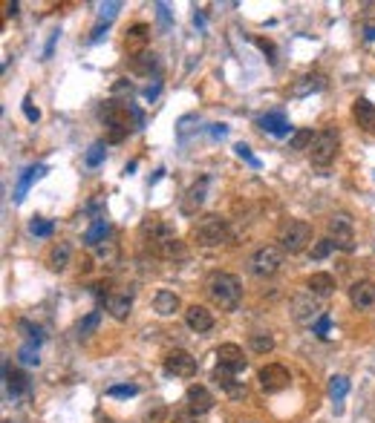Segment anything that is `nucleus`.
Instances as JSON below:
<instances>
[{"label": "nucleus", "instance_id": "obj_22", "mask_svg": "<svg viewBox=\"0 0 375 423\" xmlns=\"http://www.w3.org/2000/svg\"><path fill=\"white\" fill-rule=\"evenodd\" d=\"M154 311H156L159 317H173V314L179 311V297H176L173 291H168V288L156 291V297H154Z\"/></svg>", "mask_w": 375, "mask_h": 423}, {"label": "nucleus", "instance_id": "obj_32", "mask_svg": "<svg viewBox=\"0 0 375 423\" xmlns=\"http://www.w3.org/2000/svg\"><path fill=\"white\" fill-rule=\"evenodd\" d=\"M346 392H350V380H346L343 374H335V377L329 380V398L335 400V403H341L346 398Z\"/></svg>", "mask_w": 375, "mask_h": 423}, {"label": "nucleus", "instance_id": "obj_23", "mask_svg": "<svg viewBox=\"0 0 375 423\" xmlns=\"http://www.w3.org/2000/svg\"><path fill=\"white\" fill-rule=\"evenodd\" d=\"M69 259H73V245H69V242H55L49 248V268H52V271H58V274L66 271Z\"/></svg>", "mask_w": 375, "mask_h": 423}, {"label": "nucleus", "instance_id": "obj_26", "mask_svg": "<svg viewBox=\"0 0 375 423\" xmlns=\"http://www.w3.org/2000/svg\"><path fill=\"white\" fill-rule=\"evenodd\" d=\"M44 170L47 167L44 164H35V167H26L23 170V176H21V181H18V188H15V202H23V196H26V190L32 188V181L38 179V176H44Z\"/></svg>", "mask_w": 375, "mask_h": 423}, {"label": "nucleus", "instance_id": "obj_5", "mask_svg": "<svg viewBox=\"0 0 375 423\" xmlns=\"http://www.w3.org/2000/svg\"><path fill=\"white\" fill-rule=\"evenodd\" d=\"M283 262H286V253H283V248H277V245H266V248H257L254 253H252V274L254 277H274V274H280V268H283Z\"/></svg>", "mask_w": 375, "mask_h": 423}, {"label": "nucleus", "instance_id": "obj_45", "mask_svg": "<svg viewBox=\"0 0 375 423\" xmlns=\"http://www.w3.org/2000/svg\"><path fill=\"white\" fill-rule=\"evenodd\" d=\"M6 15H18V3H6Z\"/></svg>", "mask_w": 375, "mask_h": 423}, {"label": "nucleus", "instance_id": "obj_19", "mask_svg": "<svg viewBox=\"0 0 375 423\" xmlns=\"http://www.w3.org/2000/svg\"><path fill=\"white\" fill-rule=\"evenodd\" d=\"M352 118L364 133H375V104L370 98H358L352 104Z\"/></svg>", "mask_w": 375, "mask_h": 423}, {"label": "nucleus", "instance_id": "obj_10", "mask_svg": "<svg viewBox=\"0 0 375 423\" xmlns=\"http://www.w3.org/2000/svg\"><path fill=\"white\" fill-rule=\"evenodd\" d=\"M165 372L188 380V377L197 374V357L188 355L185 348H171L168 355H165Z\"/></svg>", "mask_w": 375, "mask_h": 423}, {"label": "nucleus", "instance_id": "obj_11", "mask_svg": "<svg viewBox=\"0 0 375 423\" xmlns=\"http://www.w3.org/2000/svg\"><path fill=\"white\" fill-rule=\"evenodd\" d=\"M214 357H217V366H222V369H228V372H234V374L245 372V366H248V360H245V355H243V348H240L237 343H222V346L214 351Z\"/></svg>", "mask_w": 375, "mask_h": 423}, {"label": "nucleus", "instance_id": "obj_17", "mask_svg": "<svg viewBox=\"0 0 375 423\" xmlns=\"http://www.w3.org/2000/svg\"><path fill=\"white\" fill-rule=\"evenodd\" d=\"M185 322H188V329L191 331H197V334H205V331H211L214 329V314L208 311L205 305H188L185 308Z\"/></svg>", "mask_w": 375, "mask_h": 423}, {"label": "nucleus", "instance_id": "obj_2", "mask_svg": "<svg viewBox=\"0 0 375 423\" xmlns=\"http://www.w3.org/2000/svg\"><path fill=\"white\" fill-rule=\"evenodd\" d=\"M193 239H197L202 248L226 245V242H231V225L219 214H208V216H202L197 225H193Z\"/></svg>", "mask_w": 375, "mask_h": 423}, {"label": "nucleus", "instance_id": "obj_18", "mask_svg": "<svg viewBox=\"0 0 375 423\" xmlns=\"http://www.w3.org/2000/svg\"><path fill=\"white\" fill-rule=\"evenodd\" d=\"M350 303L355 308H372L375 305V282L372 279H358V282H352Z\"/></svg>", "mask_w": 375, "mask_h": 423}, {"label": "nucleus", "instance_id": "obj_31", "mask_svg": "<svg viewBox=\"0 0 375 423\" xmlns=\"http://www.w3.org/2000/svg\"><path fill=\"white\" fill-rule=\"evenodd\" d=\"M252 351L254 355H269V351L274 348V337L269 334V331H257V334H252Z\"/></svg>", "mask_w": 375, "mask_h": 423}, {"label": "nucleus", "instance_id": "obj_14", "mask_svg": "<svg viewBox=\"0 0 375 423\" xmlns=\"http://www.w3.org/2000/svg\"><path fill=\"white\" fill-rule=\"evenodd\" d=\"M104 308L113 320L124 322L130 317V308H133V291H110L107 300H104Z\"/></svg>", "mask_w": 375, "mask_h": 423}, {"label": "nucleus", "instance_id": "obj_28", "mask_svg": "<svg viewBox=\"0 0 375 423\" xmlns=\"http://www.w3.org/2000/svg\"><path fill=\"white\" fill-rule=\"evenodd\" d=\"M107 236H110V225H107L104 219H95V222L90 225V231L84 233V242H87L90 248H99Z\"/></svg>", "mask_w": 375, "mask_h": 423}, {"label": "nucleus", "instance_id": "obj_41", "mask_svg": "<svg viewBox=\"0 0 375 423\" xmlns=\"http://www.w3.org/2000/svg\"><path fill=\"white\" fill-rule=\"evenodd\" d=\"M234 150H237V156H240V159H245L252 167H260V159H254V156H252V150H248V144H237Z\"/></svg>", "mask_w": 375, "mask_h": 423}, {"label": "nucleus", "instance_id": "obj_20", "mask_svg": "<svg viewBox=\"0 0 375 423\" xmlns=\"http://www.w3.org/2000/svg\"><path fill=\"white\" fill-rule=\"evenodd\" d=\"M306 288H309V294H315L317 300L332 297V291H335V277L317 271V274H312V277L306 279Z\"/></svg>", "mask_w": 375, "mask_h": 423}, {"label": "nucleus", "instance_id": "obj_27", "mask_svg": "<svg viewBox=\"0 0 375 423\" xmlns=\"http://www.w3.org/2000/svg\"><path fill=\"white\" fill-rule=\"evenodd\" d=\"M3 377H6V392H12V394H23V392H29V380H26L23 372L3 366Z\"/></svg>", "mask_w": 375, "mask_h": 423}, {"label": "nucleus", "instance_id": "obj_13", "mask_svg": "<svg viewBox=\"0 0 375 423\" xmlns=\"http://www.w3.org/2000/svg\"><path fill=\"white\" fill-rule=\"evenodd\" d=\"M208 185H211V179L202 176L199 181H193V185L185 190V196H182V214H185V216H197V210L205 205Z\"/></svg>", "mask_w": 375, "mask_h": 423}, {"label": "nucleus", "instance_id": "obj_43", "mask_svg": "<svg viewBox=\"0 0 375 423\" xmlns=\"http://www.w3.org/2000/svg\"><path fill=\"white\" fill-rule=\"evenodd\" d=\"M23 116L29 118V121H38V118H40L38 107H32V101H29V98H26V101H23Z\"/></svg>", "mask_w": 375, "mask_h": 423}, {"label": "nucleus", "instance_id": "obj_37", "mask_svg": "<svg viewBox=\"0 0 375 423\" xmlns=\"http://www.w3.org/2000/svg\"><path fill=\"white\" fill-rule=\"evenodd\" d=\"M101 162H104V141H95V144L90 147V153H87V164L95 167V164H101Z\"/></svg>", "mask_w": 375, "mask_h": 423}, {"label": "nucleus", "instance_id": "obj_25", "mask_svg": "<svg viewBox=\"0 0 375 423\" xmlns=\"http://www.w3.org/2000/svg\"><path fill=\"white\" fill-rule=\"evenodd\" d=\"M147 38H150V29L145 23H136L133 29L128 32V40H124V44H128V49H130V55H138V52H147L145 47H147Z\"/></svg>", "mask_w": 375, "mask_h": 423}, {"label": "nucleus", "instance_id": "obj_36", "mask_svg": "<svg viewBox=\"0 0 375 423\" xmlns=\"http://www.w3.org/2000/svg\"><path fill=\"white\" fill-rule=\"evenodd\" d=\"M107 394H110V398H136L138 386H133V383H128V386H110Z\"/></svg>", "mask_w": 375, "mask_h": 423}, {"label": "nucleus", "instance_id": "obj_30", "mask_svg": "<svg viewBox=\"0 0 375 423\" xmlns=\"http://www.w3.org/2000/svg\"><path fill=\"white\" fill-rule=\"evenodd\" d=\"M315 141V133L309 130V127H303V130H295L289 138V150H309Z\"/></svg>", "mask_w": 375, "mask_h": 423}, {"label": "nucleus", "instance_id": "obj_3", "mask_svg": "<svg viewBox=\"0 0 375 423\" xmlns=\"http://www.w3.org/2000/svg\"><path fill=\"white\" fill-rule=\"evenodd\" d=\"M312 225L303 222V219H289L283 228H280V248L283 253H303L309 245H312Z\"/></svg>", "mask_w": 375, "mask_h": 423}, {"label": "nucleus", "instance_id": "obj_35", "mask_svg": "<svg viewBox=\"0 0 375 423\" xmlns=\"http://www.w3.org/2000/svg\"><path fill=\"white\" fill-rule=\"evenodd\" d=\"M303 81H306V84H298V87H295V95H303V92H309V90H321V87H324V78H321V75H306Z\"/></svg>", "mask_w": 375, "mask_h": 423}, {"label": "nucleus", "instance_id": "obj_44", "mask_svg": "<svg viewBox=\"0 0 375 423\" xmlns=\"http://www.w3.org/2000/svg\"><path fill=\"white\" fill-rule=\"evenodd\" d=\"M171 423H193V420H191V415H173Z\"/></svg>", "mask_w": 375, "mask_h": 423}, {"label": "nucleus", "instance_id": "obj_29", "mask_svg": "<svg viewBox=\"0 0 375 423\" xmlns=\"http://www.w3.org/2000/svg\"><path fill=\"white\" fill-rule=\"evenodd\" d=\"M130 69H133V73H138V75H150L156 69V55L154 52H138V55H133V58H130Z\"/></svg>", "mask_w": 375, "mask_h": 423}, {"label": "nucleus", "instance_id": "obj_21", "mask_svg": "<svg viewBox=\"0 0 375 423\" xmlns=\"http://www.w3.org/2000/svg\"><path fill=\"white\" fill-rule=\"evenodd\" d=\"M257 127H260V130H266V133H271V136H286L291 130L283 112H266V116L257 118Z\"/></svg>", "mask_w": 375, "mask_h": 423}, {"label": "nucleus", "instance_id": "obj_24", "mask_svg": "<svg viewBox=\"0 0 375 423\" xmlns=\"http://www.w3.org/2000/svg\"><path fill=\"white\" fill-rule=\"evenodd\" d=\"M147 251L156 253V257H162V259H182V257H185V245L179 242L176 236H173V239H165V242L150 245Z\"/></svg>", "mask_w": 375, "mask_h": 423}, {"label": "nucleus", "instance_id": "obj_8", "mask_svg": "<svg viewBox=\"0 0 375 423\" xmlns=\"http://www.w3.org/2000/svg\"><path fill=\"white\" fill-rule=\"evenodd\" d=\"M289 311H291V320L300 322V326H312L315 320H321V303H317L315 294H295L289 303Z\"/></svg>", "mask_w": 375, "mask_h": 423}, {"label": "nucleus", "instance_id": "obj_7", "mask_svg": "<svg viewBox=\"0 0 375 423\" xmlns=\"http://www.w3.org/2000/svg\"><path fill=\"white\" fill-rule=\"evenodd\" d=\"M329 242L335 245L343 253H352L355 251V228H352V219L346 214H335L329 219Z\"/></svg>", "mask_w": 375, "mask_h": 423}, {"label": "nucleus", "instance_id": "obj_1", "mask_svg": "<svg viewBox=\"0 0 375 423\" xmlns=\"http://www.w3.org/2000/svg\"><path fill=\"white\" fill-rule=\"evenodd\" d=\"M208 297H211L214 305H219L222 311H237L240 303H243V285L240 279L228 274V271H217L208 279Z\"/></svg>", "mask_w": 375, "mask_h": 423}, {"label": "nucleus", "instance_id": "obj_38", "mask_svg": "<svg viewBox=\"0 0 375 423\" xmlns=\"http://www.w3.org/2000/svg\"><path fill=\"white\" fill-rule=\"evenodd\" d=\"M142 420H145V423H162V420H165V406H162V403H154V409H145Z\"/></svg>", "mask_w": 375, "mask_h": 423}, {"label": "nucleus", "instance_id": "obj_16", "mask_svg": "<svg viewBox=\"0 0 375 423\" xmlns=\"http://www.w3.org/2000/svg\"><path fill=\"white\" fill-rule=\"evenodd\" d=\"M142 239H145V245L150 248V245H156V242H165V239H173L176 233H173V228L168 222H162V219H147V222H142Z\"/></svg>", "mask_w": 375, "mask_h": 423}, {"label": "nucleus", "instance_id": "obj_9", "mask_svg": "<svg viewBox=\"0 0 375 423\" xmlns=\"http://www.w3.org/2000/svg\"><path fill=\"white\" fill-rule=\"evenodd\" d=\"M257 380H260V389L266 392V394H277V392L289 389L291 374H289L286 366H280V363H269V366H263V369L257 372Z\"/></svg>", "mask_w": 375, "mask_h": 423}, {"label": "nucleus", "instance_id": "obj_12", "mask_svg": "<svg viewBox=\"0 0 375 423\" xmlns=\"http://www.w3.org/2000/svg\"><path fill=\"white\" fill-rule=\"evenodd\" d=\"M185 403H188V412L191 415H208L214 409V394L208 392L205 386H199V383H193V386H188V392H185Z\"/></svg>", "mask_w": 375, "mask_h": 423}, {"label": "nucleus", "instance_id": "obj_40", "mask_svg": "<svg viewBox=\"0 0 375 423\" xmlns=\"http://www.w3.org/2000/svg\"><path fill=\"white\" fill-rule=\"evenodd\" d=\"M18 357H21L23 366H38V363H40V360H38V348H35V346H23V348L18 351Z\"/></svg>", "mask_w": 375, "mask_h": 423}, {"label": "nucleus", "instance_id": "obj_42", "mask_svg": "<svg viewBox=\"0 0 375 423\" xmlns=\"http://www.w3.org/2000/svg\"><path fill=\"white\" fill-rule=\"evenodd\" d=\"M329 326H332V320H329V314H324L321 320H317V322H315V334H317V337H326Z\"/></svg>", "mask_w": 375, "mask_h": 423}, {"label": "nucleus", "instance_id": "obj_33", "mask_svg": "<svg viewBox=\"0 0 375 423\" xmlns=\"http://www.w3.org/2000/svg\"><path fill=\"white\" fill-rule=\"evenodd\" d=\"M99 320H101V311H90L84 320L78 322V334L84 337V334H93L95 329H99Z\"/></svg>", "mask_w": 375, "mask_h": 423}, {"label": "nucleus", "instance_id": "obj_34", "mask_svg": "<svg viewBox=\"0 0 375 423\" xmlns=\"http://www.w3.org/2000/svg\"><path fill=\"white\" fill-rule=\"evenodd\" d=\"M332 251H335V245H332L329 239H317V242L312 245V259H326Z\"/></svg>", "mask_w": 375, "mask_h": 423}, {"label": "nucleus", "instance_id": "obj_39", "mask_svg": "<svg viewBox=\"0 0 375 423\" xmlns=\"http://www.w3.org/2000/svg\"><path fill=\"white\" fill-rule=\"evenodd\" d=\"M29 231H32L35 236H49V233H52V222H49V219H32V222H29Z\"/></svg>", "mask_w": 375, "mask_h": 423}, {"label": "nucleus", "instance_id": "obj_6", "mask_svg": "<svg viewBox=\"0 0 375 423\" xmlns=\"http://www.w3.org/2000/svg\"><path fill=\"white\" fill-rule=\"evenodd\" d=\"M130 112L133 107L130 104H119V101H107L104 110H101V116L110 127V141H121V138H128L130 133Z\"/></svg>", "mask_w": 375, "mask_h": 423}, {"label": "nucleus", "instance_id": "obj_15", "mask_svg": "<svg viewBox=\"0 0 375 423\" xmlns=\"http://www.w3.org/2000/svg\"><path fill=\"white\" fill-rule=\"evenodd\" d=\"M214 383L228 394V398H234V400H243L245 394H248V389H245V383L243 380H237V374L234 372H228V369H222V366H217L214 369Z\"/></svg>", "mask_w": 375, "mask_h": 423}, {"label": "nucleus", "instance_id": "obj_4", "mask_svg": "<svg viewBox=\"0 0 375 423\" xmlns=\"http://www.w3.org/2000/svg\"><path fill=\"white\" fill-rule=\"evenodd\" d=\"M338 144H341V138H338L335 127H324V130H317L312 147H309L312 164H317V167L332 164V162H335V156H338Z\"/></svg>", "mask_w": 375, "mask_h": 423}]
</instances>
